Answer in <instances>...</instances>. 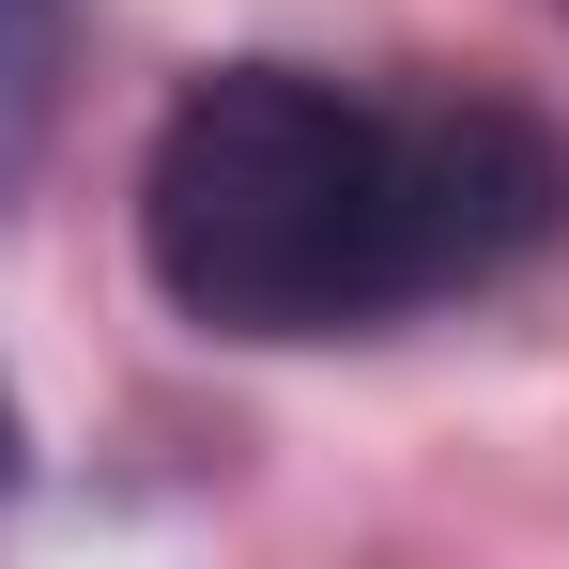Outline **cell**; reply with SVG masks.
<instances>
[{"label":"cell","instance_id":"obj_1","mask_svg":"<svg viewBox=\"0 0 569 569\" xmlns=\"http://www.w3.org/2000/svg\"><path fill=\"white\" fill-rule=\"evenodd\" d=\"M569 231V139L508 93H339L216 62L139 154V262L200 339H385Z\"/></svg>","mask_w":569,"mask_h":569},{"label":"cell","instance_id":"obj_2","mask_svg":"<svg viewBox=\"0 0 569 569\" xmlns=\"http://www.w3.org/2000/svg\"><path fill=\"white\" fill-rule=\"evenodd\" d=\"M0 477H16V385H0Z\"/></svg>","mask_w":569,"mask_h":569},{"label":"cell","instance_id":"obj_3","mask_svg":"<svg viewBox=\"0 0 569 569\" xmlns=\"http://www.w3.org/2000/svg\"><path fill=\"white\" fill-rule=\"evenodd\" d=\"M555 16H569V0H555Z\"/></svg>","mask_w":569,"mask_h":569}]
</instances>
